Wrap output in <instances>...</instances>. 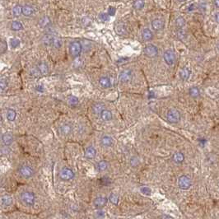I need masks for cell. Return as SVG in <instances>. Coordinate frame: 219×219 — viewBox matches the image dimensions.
<instances>
[{"label":"cell","mask_w":219,"mask_h":219,"mask_svg":"<svg viewBox=\"0 0 219 219\" xmlns=\"http://www.w3.org/2000/svg\"><path fill=\"white\" fill-rule=\"evenodd\" d=\"M133 7L136 9H142L144 7V2H143V0H135V2L133 4Z\"/></svg>","instance_id":"d590c367"},{"label":"cell","mask_w":219,"mask_h":219,"mask_svg":"<svg viewBox=\"0 0 219 219\" xmlns=\"http://www.w3.org/2000/svg\"><path fill=\"white\" fill-rule=\"evenodd\" d=\"M180 2H184V1H185V0H178Z\"/></svg>","instance_id":"f907efd6"},{"label":"cell","mask_w":219,"mask_h":219,"mask_svg":"<svg viewBox=\"0 0 219 219\" xmlns=\"http://www.w3.org/2000/svg\"><path fill=\"white\" fill-rule=\"evenodd\" d=\"M214 4L216 5V7L219 8V0H214Z\"/></svg>","instance_id":"c3c4849f"},{"label":"cell","mask_w":219,"mask_h":219,"mask_svg":"<svg viewBox=\"0 0 219 219\" xmlns=\"http://www.w3.org/2000/svg\"><path fill=\"white\" fill-rule=\"evenodd\" d=\"M48 66L45 63H40L37 65L36 68L32 69V73L34 76H39V75H46L48 73Z\"/></svg>","instance_id":"277c9868"},{"label":"cell","mask_w":219,"mask_h":219,"mask_svg":"<svg viewBox=\"0 0 219 219\" xmlns=\"http://www.w3.org/2000/svg\"><path fill=\"white\" fill-rule=\"evenodd\" d=\"M101 144L104 147H110L113 144V139L109 136H105L101 138Z\"/></svg>","instance_id":"d4e9b609"},{"label":"cell","mask_w":219,"mask_h":219,"mask_svg":"<svg viewBox=\"0 0 219 219\" xmlns=\"http://www.w3.org/2000/svg\"><path fill=\"white\" fill-rule=\"evenodd\" d=\"M190 74H191V71L190 70L189 68H182L180 69V73H179V75H180V78L182 81H187L188 79L190 77Z\"/></svg>","instance_id":"4fadbf2b"},{"label":"cell","mask_w":219,"mask_h":219,"mask_svg":"<svg viewBox=\"0 0 219 219\" xmlns=\"http://www.w3.org/2000/svg\"><path fill=\"white\" fill-rule=\"evenodd\" d=\"M114 13H115V8H113V7H110L108 9V14L110 16H114Z\"/></svg>","instance_id":"7bdbcfd3"},{"label":"cell","mask_w":219,"mask_h":219,"mask_svg":"<svg viewBox=\"0 0 219 219\" xmlns=\"http://www.w3.org/2000/svg\"><path fill=\"white\" fill-rule=\"evenodd\" d=\"M215 19H216V21H217V22L219 23V12H218L216 15H215Z\"/></svg>","instance_id":"bcb514c9"},{"label":"cell","mask_w":219,"mask_h":219,"mask_svg":"<svg viewBox=\"0 0 219 219\" xmlns=\"http://www.w3.org/2000/svg\"><path fill=\"white\" fill-rule=\"evenodd\" d=\"M97 218H102V217H104V213L103 212H98L97 213V216H96Z\"/></svg>","instance_id":"f6af8a7d"},{"label":"cell","mask_w":219,"mask_h":219,"mask_svg":"<svg viewBox=\"0 0 219 219\" xmlns=\"http://www.w3.org/2000/svg\"><path fill=\"white\" fill-rule=\"evenodd\" d=\"M161 218H172V217H171V216H167V215H164V216H161Z\"/></svg>","instance_id":"7dc6e473"},{"label":"cell","mask_w":219,"mask_h":219,"mask_svg":"<svg viewBox=\"0 0 219 219\" xmlns=\"http://www.w3.org/2000/svg\"><path fill=\"white\" fill-rule=\"evenodd\" d=\"M165 23L163 20L161 19H155L152 22V29L155 31H161L164 28Z\"/></svg>","instance_id":"7c38bea8"},{"label":"cell","mask_w":219,"mask_h":219,"mask_svg":"<svg viewBox=\"0 0 219 219\" xmlns=\"http://www.w3.org/2000/svg\"><path fill=\"white\" fill-rule=\"evenodd\" d=\"M140 190L142 194H146V195H151L152 194V190L148 187H146V186H143V187H141Z\"/></svg>","instance_id":"60d3db41"},{"label":"cell","mask_w":219,"mask_h":219,"mask_svg":"<svg viewBox=\"0 0 219 219\" xmlns=\"http://www.w3.org/2000/svg\"><path fill=\"white\" fill-rule=\"evenodd\" d=\"M1 203L4 206H9L13 204V199L9 195H4L1 199Z\"/></svg>","instance_id":"484cf974"},{"label":"cell","mask_w":219,"mask_h":219,"mask_svg":"<svg viewBox=\"0 0 219 219\" xmlns=\"http://www.w3.org/2000/svg\"><path fill=\"white\" fill-rule=\"evenodd\" d=\"M96 154V149L93 147H88L86 151H85V157L88 159H93L95 158Z\"/></svg>","instance_id":"2e32d148"},{"label":"cell","mask_w":219,"mask_h":219,"mask_svg":"<svg viewBox=\"0 0 219 219\" xmlns=\"http://www.w3.org/2000/svg\"><path fill=\"white\" fill-rule=\"evenodd\" d=\"M12 29L13 30V31H20V30H22L23 26L21 22H13L12 23Z\"/></svg>","instance_id":"836d02e7"},{"label":"cell","mask_w":219,"mask_h":219,"mask_svg":"<svg viewBox=\"0 0 219 219\" xmlns=\"http://www.w3.org/2000/svg\"><path fill=\"white\" fill-rule=\"evenodd\" d=\"M54 40H55V36H54L50 35V34H47V35H45V36H43V38H42V42H43V44L46 46H53Z\"/></svg>","instance_id":"5bb4252c"},{"label":"cell","mask_w":219,"mask_h":219,"mask_svg":"<svg viewBox=\"0 0 219 219\" xmlns=\"http://www.w3.org/2000/svg\"><path fill=\"white\" fill-rule=\"evenodd\" d=\"M2 139H3V142H4V143L6 146L12 144V142L13 141V138L12 136V134L9 133H4L3 135V137H2Z\"/></svg>","instance_id":"ac0fdd59"},{"label":"cell","mask_w":219,"mask_h":219,"mask_svg":"<svg viewBox=\"0 0 219 219\" xmlns=\"http://www.w3.org/2000/svg\"><path fill=\"white\" fill-rule=\"evenodd\" d=\"M100 117L104 121H110L112 119V113L108 110H104L100 114Z\"/></svg>","instance_id":"7402d4cb"},{"label":"cell","mask_w":219,"mask_h":219,"mask_svg":"<svg viewBox=\"0 0 219 219\" xmlns=\"http://www.w3.org/2000/svg\"><path fill=\"white\" fill-rule=\"evenodd\" d=\"M152 36H152V32H151L149 29H147V28L144 29V30L142 31V38L143 41H151V40L152 39Z\"/></svg>","instance_id":"d6986e66"},{"label":"cell","mask_w":219,"mask_h":219,"mask_svg":"<svg viewBox=\"0 0 219 219\" xmlns=\"http://www.w3.org/2000/svg\"><path fill=\"white\" fill-rule=\"evenodd\" d=\"M96 167H97V170H98L99 171H105V170L107 169V167H108V163H107L105 161H99V162L97 163Z\"/></svg>","instance_id":"83f0119b"},{"label":"cell","mask_w":219,"mask_h":219,"mask_svg":"<svg viewBox=\"0 0 219 219\" xmlns=\"http://www.w3.org/2000/svg\"><path fill=\"white\" fill-rule=\"evenodd\" d=\"M50 23V21L48 17H43V18H41L40 19V21H39V24L41 25L42 27H47Z\"/></svg>","instance_id":"4dcf8cb0"},{"label":"cell","mask_w":219,"mask_h":219,"mask_svg":"<svg viewBox=\"0 0 219 219\" xmlns=\"http://www.w3.org/2000/svg\"><path fill=\"white\" fill-rule=\"evenodd\" d=\"M7 49H8V46H7L6 41H1V46H0L1 54H4L5 52L7 51Z\"/></svg>","instance_id":"f35d334b"},{"label":"cell","mask_w":219,"mask_h":219,"mask_svg":"<svg viewBox=\"0 0 219 219\" xmlns=\"http://www.w3.org/2000/svg\"><path fill=\"white\" fill-rule=\"evenodd\" d=\"M99 18L101 20V21H108L109 20V14L108 13H100L99 15Z\"/></svg>","instance_id":"b9f144b4"},{"label":"cell","mask_w":219,"mask_h":219,"mask_svg":"<svg viewBox=\"0 0 219 219\" xmlns=\"http://www.w3.org/2000/svg\"><path fill=\"white\" fill-rule=\"evenodd\" d=\"M21 199L26 205L33 206L35 204V196L32 192H22L21 194Z\"/></svg>","instance_id":"3957f363"},{"label":"cell","mask_w":219,"mask_h":219,"mask_svg":"<svg viewBox=\"0 0 219 219\" xmlns=\"http://www.w3.org/2000/svg\"><path fill=\"white\" fill-rule=\"evenodd\" d=\"M68 101H69V105H71V106H73V107L76 106V105H78V99L76 97V96H69Z\"/></svg>","instance_id":"d6a6232c"},{"label":"cell","mask_w":219,"mask_h":219,"mask_svg":"<svg viewBox=\"0 0 219 219\" xmlns=\"http://www.w3.org/2000/svg\"><path fill=\"white\" fill-rule=\"evenodd\" d=\"M10 44H11V46H12L13 48H17V47L19 46V45H20V41L18 40V39H16V38H14V39H12V40H11Z\"/></svg>","instance_id":"ab89813d"},{"label":"cell","mask_w":219,"mask_h":219,"mask_svg":"<svg viewBox=\"0 0 219 219\" xmlns=\"http://www.w3.org/2000/svg\"><path fill=\"white\" fill-rule=\"evenodd\" d=\"M34 8L30 5H26L22 8V13L26 17H30L34 14Z\"/></svg>","instance_id":"ffe728a7"},{"label":"cell","mask_w":219,"mask_h":219,"mask_svg":"<svg viewBox=\"0 0 219 219\" xmlns=\"http://www.w3.org/2000/svg\"><path fill=\"white\" fill-rule=\"evenodd\" d=\"M62 46V41L60 39L57 38V37H55V40H54V42H53V46L56 48V49H59Z\"/></svg>","instance_id":"74e56055"},{"label":"cell","mask_w":219,"mask_h":219,"mask_svg":"<svg viewBox=\"0 0 219 219\" xmlns=\"http://www.w3.org/2000/svg\"><path fill=\"white\" fill-rule=\"evenodd\" d=\"M107 201H108V199L105 197H97L96 199H95L93 204L96 208H102L106 205Z\"/></svg>","instance_id":"8fae6325"},{"label":"cell","mask_w":219,"mask_h":219,"mask_svg":"<svg viewBox=\"0 0 219 219\" xmlns=\"http://www.w3.org/2000/svg\"><path fill=\"white\" fill-rule=\"evenodd\" d=\"M163 59H164L165 63L167 65H169V66L173 65L175 64V55L173 50H166L163 54Z\"/></svg>","instance_id":"8992f818"},{"label":"cell","mask_w":219,"mask_h":219,"mask_svg":"<svg viewBox=\"0 0 219 219\" xmlns=\"http://www.w3.org/2000/svg\"><path fill=\"white\" fill-rule=\"evenodd\" d=\"M99 82H100V86L104 88H108L111 86V83H110V80L109 79V78L107 77H101V78L99 79Z\"/></svg>","instance_id":"603a6c76"},{"label":"cell","mask_w":219,"mask_h":219,"mask_svg":"<svg viewBox=\"0 0 219 219\" xmlns=\"http://www.w3.org/2000/svg\"><path fill=\"white\" fill-rule=\"evenodd\" d=\"M175 25L179 28H182L185 25V21L182 17H178L175 20Z\"/></svg>","instance_id":"1f68e13d"},{"label":"cell","mask_w":219,"mask_h":219,"mask_svg":"<svg viewBox=\"0 0 219 219\" xmlns=\"http://www.w3.org/2000/svg\"><path fill=\"white\" fill-rule=\"evenodd\" d=\"M104 110V105L101 103H96L92 105V111L96 114H101V112Z\"/></svg>","instance_id":"44dd1931"},{"label":"cell","mask_w":219,"mask_h":219,"mask_svg":"<svg viewBox=\"0 0 219 219\" xmlns=\"http://www.w3.org/2000/svg\"><path fill=\"white\" fill-rule=\"evenodd\" d=\"M71 130H72L71 126L69 124H63L60 127V132H61L62 134H64V135H68L69 133H70Z\"/></svg>","instance_id":"4316f807"},{"label":"cell","mask_w":219,"mask_h":219,"mask_svg":"<svg viewBox=\"0 0 219 219\" xmlns=\"http://www.w3.org/2000/svg\"><path fill=\"white\" fill-rule=\"evenodd\" d=\"M177 36L180 39H184L185 37V32L184 31H179L178 34H177Z\"/></svg>","instance_id":"ee69618b"},{"label":"cell","mask_w":219,"mask_h":219,"mask_svg":"<svg viewBox=\"0 0 219 219\" xmlns=\"http://www.w3.org/2000/svg\"><path fill=\"white\" fill-rule=\"evenodd\" d=\"M166 119L170 123H178L180 120V113L176 109H170L166 114Z\"/></svg>","instance_id":"6da1fadb"},{"label":"cell","mask_w":219,"mask_h":219,"mask_svg":"<svg viewBox=\"0 0 219 219\" xmlns=\"http://www.w3.org/2000/svg\"><path fill=\"white\" fill-rule=\"evenodd\" d=\"M115 31L117 32V34L124 36L127 33V29H126V26L123 24V23H119L116 25L115 27Z\"/></svg>","instance_id":"e0dca14e"},{"label":"cell","mask_w":219,"mask_h":219,"mask_svg":"<svg viewBox=\"0 0 219 219\" xmlns=\"http://www.w3.org/2000/svg\"><path fill=\"white\" fill-rule=\"evenodd\" d=\"M217 48H218V51H219V42L218 43V45H217Z\"/></svg>","instance_id":"681fc988"},{"label":"cell","mask_w":219,"mask_h":219,"mask_svg":"<svg viewBox=\"0 0 219 219\" xmlns=\"http://www.w3.org/2000/svg\"><path fill=\"white\" fill-rule=\"evenodd\" d=\"M119 79L120 82H128L132 79V72L130 70H124L121 72L119 76Z\"/></svg>","instance_id":"30bf717a"},{"label":"cell","mask_w":219,"mask_h":219,"mask_svg":"<svg viewBox=\"0 0 219 219\" xmlns=\"http://www.w3.org/2000/svg\"><path fill=\"white\" fill-rule=\"evenodd\" d=\"M16 116H17V113L14 110L9 109L7 112V118L9 121H13L16 119Z\"/></svg>","instance_id":"f1b7e54d"},{"label":"cell","mask_w":219,"mask_h":219,"mask_svg":"<svg viewBox=\"0 0 219 219\" xmlns=\"http://www.w3.org/2000/svg\"><path fill=\"white\" fill-rule=\"evenodd\" d=\"M189 94L192 98H198L200 95V91L197 87H192L189 90Z\"/></svg>","instance_id":"cb8c5ba5"},{"label":"cell","mask_w":219,"mask_h":219,"mask_svg":"<svg viewBox=\"0 0 219 219\" xmlns=\"http://www.w3.org/2000/svg\"><path fill=\"white\" fill-rule=\"evenodd\" d=\"M60 178L62 179L63 180H71V179L73 178L74 173H73L72 170L65 167L64 169L61 170V171H60Z\"/></svg>","instance_id":"ba28073f"},{"label":"cell","mask_w":219,"mask_h":219,"mask_svg":"<svg viewBox=\"0 0 219 219\" xmlns=\"http://www.w3.org/2000/svg\"><path fill=\"white\" fill-rule=\"evenodd\" d=\"M8 87V80L7 78H2L0 79V88H1V91H4L5 89Z\"/></svg>","instance_id":"e575fe53"},{"label":"cell","mask_w":219,"mask_h":219,"mask_svg":"<svg viewBox=\"0 0 219 219\" xmlns=\"http://www.w3.org/2000/svg\"><path fill=\"white\" fill-rule=\"evenodd\" d=\"M172 160H173V161L175 163L180 164V163H182L183 161H184V160H185V156H184L182 152H177L174 153L173 157H172Z\"/></svg>","instance_id":"9a60e30c"},{"label":"cell","mask_w":219,"mask_h":219,"mask_svg":"<svg viewBox=\"0 0 219 219\" xmlns=\"http://www.w3.org/2000/svg\"><path fill=\"white\" fill-rule=\"evenodd\" d=\"M22 13V7L20 5H17L15 6L13 9V14L15 17H19L21 14Z\"/></svg>","instance_id":"f546056e"},{"label":"cell","mask_w":219,"mask_h":219,"mask_svg":"<svg viewBox=\"0 0 219 219\" xmlns=\"http://www.w3.org/2000/svg\"><path fill=\"white\" fill-rule=\"evenodd\" d=\"M144 54L149 58H153L157 55L158 54V50L155 46L153 45H147L144 48Z\"/></svg>","instance_id":"52a82bcc"},{"label":"cell","mask_w":219,"mask_h":219,"mask_svg":"<svg viewBox=\"0 0 219 219\" xmlns=\"http://www.w3.org/2000/svg\"><path fill=\"white\" fill-rule=\"evenodd\" d=\"M69 51H70L71 55L73 57L79 56V55L81 54V51H82V46H81L80 42H78V41L72 42L69 46Z\"/></svg>","instance_id":"5b68a950"},{"label":"cell","mask_w":219,"mask_h":219,"mask_svg":"<svg viewBox=\"0 0 219 219\" xmlns=\"http://www.w3.org/2000/svg\"><path fill=\"white\" fill-rule=\"evenodd\" d=\"M192 182L190 178L187 176V175H183L181 176H180L178 179V186L180 189H181L183 190H189L190 186H191Z\"/></svg>","instance_id":"7a4b0ae2"},{"label":"cell","mask_w":219,"mask_h":219,"mask_svg":"<svg viewBox=\"0 0 219 219\" xmlns=\"http://www.w3.org/2000/svg\"><path fill=\"white\" fill-rule=\"evenodd\" d=\"M109 200L114 204H117L119 203V196L115 194H111L109 197Z\"/></svg>","instance_id":"8d00e7d4"},{"label":"cell","mask_w":219,"mask_h":219,"mask_svg":"<svg viewBox=\"0 0 219 219\" xmlns=\"http://www.w3.org/2000/svg\"><path fill=\"white\" fill-rule=\"evenodd\" d=\"M19 173L24 178H30L33 175V171L28 166H22L19 168Z\"/></svg>","instance_id":"9c48e42d"}]
</instances>
